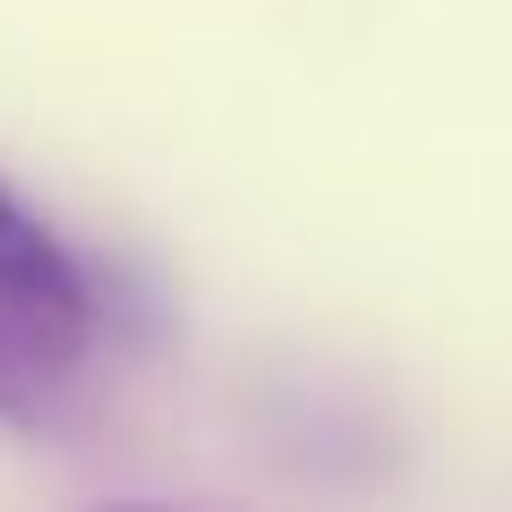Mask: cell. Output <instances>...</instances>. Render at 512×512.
Masks as SVG:
<instances>
[{
	"label": "cell",
	"mask_w": 512,
	"mask_h": 512,
	"mask_svg": "<svg viewBox=\"0 0 512 512\" xmlns=\"http://www.w3.org/2000/svg\"><path fill=\"white\" fill-rule=\"evenodd\" d=\"M0 299H18L35 325H52L60 342L94 350V282L69 256V239L0 180Z\"/></svg>",
	"instance_id": "obj_1"
},
{
	"label": "cell",
	"mask_w": 512,
	"mask_h": 512,
	"mask_svg": "<svg viewBox=\"0 0 512 512\" xmlns=\"http://www.w3.org/2000/svg\"><path fill=\"white\" fill-rule=\"evenodd\" d=\"M77 359H86L77 342H60L52 325H35L18 299H0V427H43L69 402Z\"/></svg>",
	"instance_id": "obj_2"
},
{
	"label": "cell",
	"mask_w": 512,
	"mask_h": 512,
	"mask_svg": "<svg viewBox=\"0 0 512 512\" xmlns=\"http://www.w3.org/2000/svg\"><path fill=\"white\" fill-rule=\"evenodd\" d=\"M94 512H180V504H146V495H120V504H94Z\"/></svg>",
	"instance_id": "obj_3"
}]
</instances>
